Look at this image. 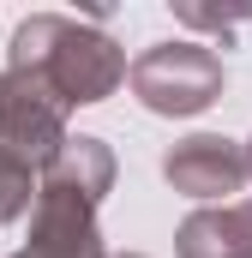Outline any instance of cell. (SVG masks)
<instances>
[{"label": "cell", "instance_id": "cell-5", "mask_svg": "<svg viewBox=\"0 0 252 258\" xmlns=\"http://www.w3.org/2000/svg\"><path fill=\"white\" fill-rule=\"evenodd\" d=\"M246 168H252V156H246Z\"/></svg>", "mask_w": 252, "mask_h": 258}, {"label": "cell", "instance_id": "cell-4", "mask_svg": "<svg viewBox=\"0 0 252 258\" xmlns=\"http://www.w3.org/2000/svg\"><path fill=\"white\" fill-rule=\"evenodd\" d=\"M180 258H252V210L192 216L180 234Z\"/></svg>", "mask_w": 252, "mask_h": 258}, {"label": "cell", "instance_id": "cell-2", "mask_svg": "<svg viewBox=\"0 0 252 258\" xmlns=\"http://www.w3.org/2000/svg\"><path fill=\"white\" fill-rule=\"evenodd\" d=\"M132 90L156 114H198L222 96V60L210 42H156L132 60Z\"/></svg>", "mask_w": 252, "mask_h": 258}, {"label": "cell", "instance_id": "cell-1", "mask_svg": "<svg viewBox=\"0 0 252 258\" xmlns=\"http://www.w3.org/2000/svg\"><path fill=\"white\" fill-rule=\"evenodd\" d=\"M12 78L42 90L54 108H78V102H102L126 78V54L114 36H102L78 18L36 12L12 30Z\"/></svg>", "mask_w": 252, "mask_h": 258}, {"label": "cell", "instance_id": "cell-3", "mask_svg": "<svg viewBox=\"0 0 252 258\" xmlns=\"http://www.w3.org/2000/svg\"><path fill=\"white\" fill-rule=\"evenodd\" d=\"M168 180L192 198H216V192H234L246 180V156L228 144V138H186L168 150Z\"/></svg>", "mask_w": 252, "mask_h": 258}]
</instances>
